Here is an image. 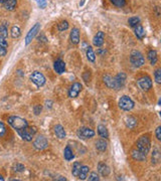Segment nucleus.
<instances>
[{"mask_svg": "<svg viewBox=\"0 0 161 181\" xmlns=\"http://www.w3.org/2000/svg\"><path fill=\"white\" fill-rule=\"evenodd\" d=\"M7 53V49L0 45V56H5Z\"/></svg>", "mask_w": 161, "mask_h": 181, "instance_id": "nucleus-44", "label": "nucleus"}, {"mask_svg": "<svg viewBox=\"0 0 161 181\" xmlns=\"http://www.w3.org/2000/svg\"><path fill=\"white\" fill-rule=\"evenodd\" d=\"M89 171H90V168L89 166H83L80 167V173H79V178L85 180L88 177V174H89Z\"/></svg>", "mask_w": 161, "mask_h": 181, "instance_id": "nucleus-26", "label": "nucleus"}, {"mask_svg": "<svg viewBox=\"0 0 161 181\" xmlns=\"http://www.w3.org/2000/svg\"><path fill=\"white\" fill-rule=\"evenodd\" d=\"M16 4H17V0H6V1L3 3V6L6 10L12 11V10H14Z\"/></svg>", "mask_w": 161, "mask_h": 181, "instance_id": "nucleus-23", "label": "nucleus"}, {"mask_svg": "<svg viewBox=\"0 0 161 181\" xmlns=\"http://www.w3.org/2000/svg\"><path fill=\"white\" fill-rule=\"evenodd\" d=\"M4 180V178L2 177V175H0V181H3Z\"/></svg>", "mask_w": 161, "mask_h": 181, "instance_id": "nucleus-46", "label": "nucleus"}, {"mask_svg": "<svg viewBox=\"0 0 161 181\" xmlns=\"http://www.w3.org/2000/svg\"><path fill=\"white\" fill-rule=\"evenodd\" d=\"M137 86L142 90L147 92V90H149L152 88V80L148 76H142V78H140L139 80L137 81Z\"/></svg>", "mask_w": 161, "mask_h": 181, "instance_id": "nucleus-7", "label": "nucleus"}, {"mask_svg": "<svg viewBox=\"0 0 161 181\" xmlns=\"http://www.w3.org/2000/svg\"><path fill=\"white\" fill-rule=\"evenodd\" d=\"M82 89H83V86L80 83H74L69 90V97L71 99L77 98L79 96L80 92L82 90Z\"/></svg>", "mask_w": 161, "mask_h": 181, "instance_id": "nucleus-12", "label": "nucleus"}, {"mask_svg": "<svg viewBox=\"0 0 161 181\" xmlns=\"http://www.w3.org/2000/svg\"><path fill=\"white\" fill-rule=\"evenodd\" d=\"M136 148L138 151H140L144 155H147L150 151L151 148V142L148 136H141V137L138 139V141L136 143Z\"/></svg>", "mask_w": 161, "mask_h": 181, "instance_id": "nucleus-2", "label": "nucleus"}, {"mask_svg": "<svg viewBox=\"0 0 161 181\" xmlns=\"http://www.w3.org/2000/svg\"><path fill=\"white\" fill-rule=\"evenodd\" d=\"M80 167H82V164H80V162H75L74 163L73 169H71V174H73V176H75V177H79Z\"/></svg>", "mask_w": 161, "mask_h": 181, "instance_id": "nucleus-29", "label": "nucleus"}, {"mask_svg": "<svg viewBox=\"0 0 161 181\" xmlns=\"http://www.w3.org/2000/svg\"><path fill=\"white\" fill-rule=\"evenodd\" d=\"M103 80H104L105 85L109 89H113V90H120L119 86L117 84V81H116V79H115V76L113 78V76H111L109 75H106V76H104V79Z\"/></svg>", "mask_w": 161, "mask_h": 181, "instance_id": "nucleus-11", "label": "nucleus"}, {"mask_svg": "<svg viewBox=\"0 0 161 181\" xmlns=\"http://www.w3.org/2000/svg\"><path fill=\"white\" fill-rule=\"evenodd\" d=\"M125 124L129 129H134L137 126V120L134 117L128 116L125 118Z\"/></svg>", "mask_w": 161, "mask_h": 181, "instance_id": "nucleus-18", "label": "nucleus"}, {"mask_svg": "<svg viewBox=\"0 0 161 181\" xmlns=\"http://www.w3.org/2000/svg\"><path fill=\"white\" fill-rule=\"evenodd\" d=\"M128 23L130 24V26L135 27L138 24H140V18L138 16H132L128 19Z\"/></svg>", "mask_w": 161, "mask_h": 181, "instance_id": "nucleus-31", "label": "nucleus"}, {"mask_svg": "<svg viewBox=\"0 0 161 181\" xmlns=\"http://www.w3.org/2000/svg\"><path fill=\"white\" fill-rule=\"evenodd\" d=\"M107 145H108V144H107V142L103 138L100 139V140H98V141H96V148H97V150H99L101 152L106 151Z\"/></svg>", "mask_w": 161, "mask_h": 181, "instance_id": "nucleus-25", "label": "nucleus"}, {"mask_svg": "<svg viewBox=\"0 0 161 181\" xmlns=\"http://www.w3.org/2000/svg\"><path fill=\"white\" fill-rule=\"evenodd\" d=\"M6 1V0H0V3H1V4H3L4 2H5Z\"/></svg>", "mask_w": 161, "mask_h": 181, "instance_id": "nucleus-45", "label": "nucleus"}, {"mask_svg": "<svg viewBox=\"0 0 161 181\" xmlns=\"http://www.w3.org/2000/svg\"><path fill=\"white\" fill-rule=\"evenodd\" d=\"M119 107L124 111H130L134 108V102L128 96H123L119 100Z\"/></svg>", "mask_w": 161, "mask_h": 181, "instance_id": "nucleus-8", "label": "nucleus"}, {"mask_svg": "<svg viewBox=\"0 0 161 181\" xmlns=\"http://www.w3.org/2000/svg\"><path fill=\"white\" fill-rule=\"evenodd\" d=\"M160 161V153L157 149H154L153 153H152V163L153 164H156Z\"/></svg>", "mask_w": 161, "mask_h": 181, "instance_id": "nucleus-32", "label": "nucleus"}, {"mask_svg": "<svg viewBox=\"0 0 161 181\" xmlns=\"http://www.w3.org/2000/svg\"><path fill=\"white\" fill-rule=\"evenodd\" d=\"M154 79L157 84H161V69H157L154 71Z\"/></svg>", "mask_w": 161, "mask_h": 181, "instance_id": "nucleus-34", "label": "nucleus"}, {"mask_svg": "<svg viewBox=\"0 0 161 181\" xmlns=\"http://www.w3.org/2000/svg\"><path fill=\"white\" fill-rule=\"evenodd\" d=\"M55 134L56 135V137L60 138V139H64L66 137V135L64 127H62L61 125L55 126Z\"/></svg>", "mask_w": 161, "mask_h": 181, "instance_id": "nucleus-19", "label": "nucleus"}, {"mask_svg": "<svg viewBox=\"0 0 161 181\" xmlns=\"http://www.w3.org/2000/svg\"><path fill=\"white\" fill-rule=\"evenodd\" d=\"M69 28V22L66 20H64L60 22L59 24H57V29H59L60 31H65Z\"/></svg>", "mask_w": 161, "mask_h": 181, "instance_id": "nucleus-33", "label": "nucleus"}, {"mask_svg": "<svg viewBox=\"0 0 161 181\" xmlns=\"http://www.w3.org/2000/svg\"><path fill=\"white\" fill-rule=\"evenodd\" d=\"M53 69H55V71L57 72L59 75H61L64 74V72L66 71V63L65 61L62 60H56L55 61V65H53Z\"/></svg>", "mask_w": 161, "mask_h": 181, "instance_id": "nucleus-14", "label": "nucleus"}, {"mask_svg": "<svg viewBox=\"0 0 161 181\" xmlns=\"http://www.w3.org/2000/svg\"><path fill=\"white\" fill-rule=\"evenodd\" d=\"M6 132H7V129H6L5 124H4L2 121H0V137H3V136L6 134Z\"/></svg>", "mask_w": 161, "mask_h": 181, "instance_id": "nucleus-37", "label": "nucleus"}, {"mask_svg": "<svg viewBox=\"0 0 161 181\" xmlns=\"http://www.w3.org/2000/svg\"><path fill=\"white\" fill-rule=\"evenodd\" d=\"M77 135L80 139L82 140H88L91 139L95 136V131L88 128V127H80V128L77 131Z\"/></svg>", "mask_w": 161, "mask_h": 181, "instance_id": "nucleus-5", "label": "nucleus"}, {"mask_svg": "<svg viewBox=\"0 0 161 181\" xmlns=\"http://www.w3.org/2000/svg\"><path fill=\"white\" fill-rule=\"evenodd\" d=\"M99 180H100V177L97 174V172H92L90 176H89V181H99Z\"/></svg>", "mask_w": 161, "mask_h": 181, "instance_id": "nucleus-39", "label": "nucleus"}, {"mask_svg": "<svg viewBox=\"0 0 161 181\" xmlns=\"http://www.w3.org/2000/svg\"><path fill=\"white\" fill-rule=\"evenodd\" d=\"M98 134H99L100 137H102L103 139H108L109 138V133L108 130L104 126V125H99L98 126Z\"/></svg>", "mask_w": 161, "mask_h": 181, "instance_id": "nucleus-21", "label": "nucleus"}, {"mask_svg": "<svg viewBox=\"0 0 161 181\" xmlns=\"http://www.w3.org/2000/svg\"><path fill=\"white\" fill-rule=\"evenodd\" d=\"M131 154H132L133 159H135L137 161H144V160H146V155H144V154L141 153L140 151H138L137 149L133 150Z\"/></svg>", "mask_w": 161, "mask_h": 181, "instance_id": "nucleus-22", "label": "nucleus"}, {"mask_svg": "<svg viewBox=\"0 0 161 181\" xmlns=\"http://www.w3.org/2000/svg\"><path fill=\"white\" fill-rule=\"evenodd\" d=\"M147 56H148V60L150 61V65L151 66H155L156 62L158 61V57H157V52L153 49H151V51H148V54H147Z\"/></svg>", "mask_w": 161, "mask_h": 181, "instance_id": "nucleus-20", "label": "nucleus"}, {"mask_svg": "<svg viewBox=\"0 0 161 181\" xmlns=\"http://www.w3.org/2000/svg\"><path fill=\"white\" fill-rule=\"evenodd\" d=\"M37 3L41 9H44L46 7V0H37Z\"/></svg>", "mask_w": 161, "mask_h": 181, "instance_id": "nucleus-41", "label": "nucleus"}, {"mask_svg": "<svg viewBox=\"0 0 161 181\" xmlns=\"http://www.w3.org/2000/svg\"><path fill=\"white\" fill-rule=\"evenodd\" d=\"M39 29H40V24L39 23H35L32 26V28H31L28 31V33H27V35H26V37H25V44L26 45H28L31 42V40H32L35 37V36H37V34L38 33Z\"/></svg>", "mask_w": 161, "mask_h": 181, "instance_id": "nucleus-10", "label": "nucleus"}, {"mask_svg": "<svg viewBox=\"0 0 161 181\" xmlns=\"http://www.w3.org/2000/svg\"><path fill=\"white\" fill-rule=\"evenodd\" d=\"M116 81H117V84L119 86L120 89H122L124 87L125 83H126V75L124 72H119V74L115 76Z\"/></svg>", "mask_w": 161, "mask_h": 181, "instance_id": "nucleus-17", "label": "nucleus"}, {"mask_svg": "<svg viewBox=\"0 0 161 181\" xmlns=\"http://www.w3.org/2000/svg\"><path fill=\"white\" fill-rule=\"evenodd\" d=\"M0 35H1L2 37H4V38H6V36L8 35V33H7V27H6L5 24L0 25Z\"/></svg>", "mask_w": 161, "mask_h": 181, "instance_id": "nucleus-35", "label": "nucleus"}, {"mask_svg": "<svg viewBox=\"0 0 161 181\" xmlns=\"http://www.w3.org/2000/svg\"><path fill=\"white\" fill-rule=\"evenodd\" d=\"M48 146V141L47 139L44 137L42 135H39L37 136L35 140L33 141V147L37 150H43V149L47 148Z\"/></svg>", "mask_w": 161, "mask_h": 181, "instance_id": "nucleus-9", "label": "nucleus"}, {"mask_svg": "<svg viewBox=\"0 0 161 181\" xmlns=\"http://www.w3.org/2000/svg\"><path fill=\"white\" fill-rule=\"evenodd\" d=\"M64 157H65V159H66V161H71V160H73L74 158H75L74 152H73V150H71V149L70 146H66V147L65 148Z\"/></svg>", "mask_w": 161, "mask_h": 181, "instance_id": "nucleus-24", "label": "nucleus"}, {"mask_svg": "<svg viewBox=\"0 0 161 181\" xmlns=\"http://www.w3.org/2000/svg\"><path fill=\"white\" fill-rule=\"evenodd\" d=\"M0 45L3 47H5V48H7V46H8V42H7L6 38L2 37L1 35H0Z\"/></svg>", "mask_w": 161, "mask_h": 181, "instance_id": "nucleus-40", "label": "nucleus"}, {"mask_svg": "<svg viewBox=\"0 0 161 181\" xmlns=\"http://www.w3.org/2000/svg\"><path fill=\"white\" fill-rule=\"evenodd\" d=\"M111 2L117 7H123L126 4V0H111Z\"/></svg>", "mask_w": 161, "mask_h": 181, "instance_id": "nucleus-36", "label": "nucleus"}, {"mask_svg": "<svg viewBox=\"0 0 161 181\" xmlns=\"http://www.w3.org/2000/svg\"><path fill=\"white\" fill-rule=\"evenodd\" d=\"M37 129L35 127H28V126L24 129L17 131L18 135L23 140H25V141H31L33 136L37 134Z\"/></svg>", "mask_w": 161, "mask_h": 181, "instance_id": "nucleus-3", "label": "nucleus"}, {"mask_svg": "<svg viewBox=\"0 0 161 181\" xmlns=\"http://www.w3.org/2000/svg\"><path fill=\"white\" fill-rule=\"evenodd\" d=\"M104 40H105L104 32H103V31H98L97 34L94 36V38H93V43L94 45H96V46L100 47L104 44Z\"/></svg>", "mask_w": 161, "mask_h": 181, "instance_id": "nucleus-13", "label": "nucleus"}, {"mask_svg": "<svg viewBox=\"0 0 161 181\" xmlns=\"http://www.w3.org/2000/svg\"><path fill=\"white\" fill-rule=\"evenodd\" d=\"M155 135H156V138H157V140H161V127L160 126L156 128Z\"/></svg>", "mask_w": 161, "mask_h": 181, "instance_id": "nucleus-43", "label": "nucleus"}, {"mask_svg": "<svg viewBox=\"0 0 161 181\" xmlns=\"http://www.w3.org/2000/svg\"><path fill=\"white\" fill-rule=\"evenodd\" d=\"M41 110H42V107L40 105H37V106L33 107V111H34L35 115H39L40 113H41Z\"/></svg>", "mask_w": 161, "mask_h": 181, "instance_id": "nucleus-42", "label": "nucleus"}, {"mask_svg": "<svg viewBox=\"0 0 161 181\" xmlns=\"http://www.w3.org/2000/svg\"><path fill=\"white\" fill-rule=\"evenodd\" d=\"M98 171H99V173L102 175V176H108L110 174V169L109 167L107 166L105 163H99V165H98Z\"/></svg>", "mask_w": 161, "mask_h": 181, "instance_id": "nucleus-16", "label": "nucleus"}, {"mask_svg": "<svg viewBox=\"0 0 161 181\" xmlns=\"http://www.w3.org/2000/svg\"><path fill=\"white\" fill-rule=\"evenodd\" d=\"M30 80L37 88L42 87V86L46 84V76H44L41 72H39L37 71H33L32 74L30 75Z\"/></svg>", "mask_w": 161, "mask_h": 181, "instance_id": "nucleus-6", "label": "nucleus"}, {"mask_svg": "<svg viewBox=\"0 0 161 181\" xmlns=\"http://www.w3.org/2000/svg\"><path fill=\"white\" fill-rule=\"evenodd\" d=\"M13 170L16 171V172H23L25 170V167H24V165L20 164V163H17V164L13 166Z\"/></svg>", "mask_w": 161, "mask_h": 181, "instance_id": "nucleus-38", "label": "nucleus"}, {"mask_svg": "<svg viewBox=\"0 0 161 181\" xmlns=\"http://www.w3.org/2000/svg\"><path fill=\"white\" fill-rule=\"evenodd\" d=\"M70 38H71V43H74V44H78L80 42V30L78 27H74V28L71 29Z\"/></svg>", "mask_w": 161, "mask_h": 181, "instance_id": "nucleus-15", "label": "nucleus"}, {"mask_svg": "<svg viewBox=\"0 0 161 181\" xmlns=\"http://www.w3.org/2000/svg\"><path fill=\"white\" fill-rule=\"evenodd\" d=\"M130 61L135 67H140L145 63L144 56L138 51H133L130 54Z\"/></svg>", "mask_w": 161, "mask_h": 181, "instance_id": "nucleus-4", "label": "nucleus"}, {"mask_svg": "<svg viewBox=\"0 0 161 181\" xmlns=\"http://www.w3.org/2000/svg\"><path fill=\"white\" fill-rule=\"evenodd\" d=\"M86 54H87L88 61H92V62L95 61V60H96V53H95V51H93V47H92V46H88V47H87Z\"/></svg>", "mask_w": 161, "mask_h": 181, "instance_id": "nucleus-28", "label": "nucleus"}, {"mask_svg": "<svg viewBox=\"0 0 161 181\" xmlns=\"http://www.w3.org/2000/svg\"><path fill=\"white\" fill-rule=\"evenodd\" d=\"M135 35L137 36V38H139V39L144 38L145 30H144V28H143V27L140 24H138L137 26H135Z\"/></svg>", "mask_w": 161, "mask_h": 181, "instance_id": "nucleus-27", "label": "nucleus"}, {"mask_svg": "<svg viewBox=\"0 0 161 181\" xmlns=\"http://www.w3.org/2000/svg\"><path fill=\"white\" fill-rule=\"evenodd\" d=\"M20 34H21V31H20L19 26L13 25L12 28H11V36H12V37L13 38H17V37H19Z\"/></svg>", "mask_w": 161, "mask_h": 181, "instance_id": "nucleus-30", "label": "nucleus"}, {"mask_svg": "<svg viewBox=\"0 0 161 181\" xmlns=\"http://www.w3.org/2000/svg\"><path fill=\"white\" fill-rule=\"evenodd\" d=\"M8 124H9L13 129H14L16 132L19 130H22L26 128V127L28 126V123L27 121L23 118H20L18 116H10L8 118Z\"/></svg>", "mask_w": 161, "mask_h": 181, "instance_id": "nucleus-1", "label": "nucleus"}]
</instances>
